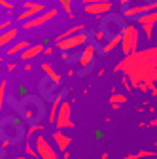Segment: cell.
Returning <instances> with one entry per match:
<instances>
[{"mask_svg": "<svg viewBox=\"0 0 157 159\" xmlns=\"http://www.w3.org/2000/svg\"><path fill=\"white\" fill-rule=\"evenodd\" d=\"M40 68L44 70V74H46V78H47V80H51L55 85H61V82H63L61 74H59V72H57L49 63H42V65H40Z\"/></svg>", "mask_w": 157, "mask_h": 159, "instance_id": "19", "label": "cell"}, {"mask_svg": "<svg viewBox=\"0 0 157 159\" xmlns=\"http://www.w3.org/2000/svg\"><path fill=\"white\" fill-rule=\"evenodd\" d=\"M27 134V131H23V123L19 119L8 117L4 121H0V136L2 140H8L10 144H15L19 140H23Z\"/></svg>", "mask_w": 157, "mask_h": 159, "instance_id": "2", "label": "cell"}, {"mask_svg": "<svg viewBox=\"0 0 157 159\" xmlns=\"http://www.w3.org/2000/svg\"><path fill=\"white\" fill-rule=\"evenodd\" d=\"M11 27V19H6V21H2L0 23V32H4L6 29H10Z\"/></svg>", "mask_w": 157, "mask_h": 159, "instance_id": "31", "label": "cell"}, {"mask_svg": "<svg viewBox=\"0 0 157 159\" xmlns=\"http://www.w3.org/2000/svg\"><path fill=\"white\" fill-rule=\"evenodd\" d=\"M95 59H96V46L87 42L80 49L78 57H76V63H78V66H80V72H85L87 68H91L93 63H95Z\"/></svg>", "mask_w": 157, "mask_h": 159, "instance_id": "4", "label": "cell"}, {"mask_svg": "<svg viewBox=\"0 0 157 159\" xmlns=\"http://www.w3.org/2000/svg\"><path fill=\"white\" fill-rule=\"evenodd\" d=\"M87 42H89V36H87L85 32H80V34H74V36L63 40V42H57L55 46L61 49V51H74V49L83 48Z\"/></svg>", "mask_w": 157, "mask_h": 159, "instance_id": "7", "label": "cell"}, {"mask_svg": "<svg viewBox=\"0 0 157 159\" xmlns=\"http://www.w3.org/2000/svg\"><path fill=\"white\" fill-rule=\"evenodd\" d=\"M63 159H70V152H68V150L63 152Z\"/></svg>", "mask_w": 157, "mask_h": 159, "instance_id": "42", "label": "cell"}, {"mask_svg": "<svg viewBox=\"0 0 157 159\" xmlns=\"http://www.w3.org/2000/svg\"><path fill=\"white\" fill-rule=\"evenodd\" d=\"M30 44L27 42V40H21V42H15V44H11L10 48H6V57H13V55H21L27 48H29Z\"/></svg>", "mask_w": 157, "mask_h": 159, "instance_id": "20", "label": "cell"}, {"mask_svg": "<svg viewBox=\"0 0 157 159\" xmlns=\"http://www.w3.org/2000/svg\"><path fill=\"white\" fill-rule=\"evenodd\" d=\"M127 95L125 93H112L110 95V98H108V102H110V106L114 108V110H119L123 104H127Z\"/></svg>", "mask_w": 157, "mask_h": 159, "instance_id": "21", "label": "cell"}, {"mask_svg": "<svg viewBox=\"0 0 157 159\" xmlns=\"http://www.w3.org/2000/svg\"><path fill=\"white\" fill-rule=\"evenodd\" d=\"M119 46H121V34L112 36L101 46V55H108V53H112L115 48H119Z\"/></svg>", "mask_w": 157, "mask_h": 159, "instance_id": "17", "label": "cell"}, {"mask_svg": "<svg viewBox=\"0 0 157 159\" xmlns=\"http://www.w3.org/2000/svg\"><path fill=\"white\" fill-rule=\"evenodd\" d=\"M123 159H138V157H136V152H134V153H129V155H125Z\"/></svg>", "mask_w": 157, "mask_h": 159, "instance_id": "38", "label": "cell"}, {"mask_svg": "<svg viewBox=\"0 0 157 159\" xmlns=\"http://www.w3.org/2000/svg\"><path fill=\"white\" fill-rule=\"evenodd\" d=\"M0 152H2V136H0Z\"/></svg>", "mask_w": 157, "mask_h": 159, "instance_id": "43", "label": "cell"}, {"mask_svg": "<svg viewBox=\"0 0 157 159\" xmlns=\"http://www.w3.org/2000/svg\"><path fill=\"white\" fill-rule=\"evenodd\" d=\"M51 138H53V142L57 144V150L59 152H66L68 148H70V144H72V136H68V134H65V131H55L53 134H51Z\"/></svg>", "mask_w": 157, "mask_h": 159, "instance_id": "15", "label": "cell"}, {"mask_svg": "<svg viewBox=\"0 0 157 159\" xmlns=\"http://www.w3.org/2000/svg\"><path fill=\"white\" fill-rule=\"evenodd\" d=\"M57 129L63 131V129H74V121H72V106L68 101H63L61 102V108H59V114H57V121H55Z\"/></svg>", "mask_w": 157, "mask_h": 159, "instance_id": "5", "label": "cell"}, {"mask_svg": "<svg viewBox=\"0 0 157 159\" xmlns=\"http://www.w3.org/2000/svg\"><path fill=\"white\" fill-rule=\"evenodd\" d=\"M34 148H36L38 157H40V159H59L57 150L47 142V138H46V136H42V134H38V136H36V140H34Z\"/></svg>", "mask_w": 157, "mask_h": 159, "instance_id": "8", "label": "cell"}, {"mask_svg": "<svg viewBox=\"0 0 157 159\" xmlns=\"http://www.w3.org/2000/svg\"><path fill=\"white\" fill-rule=\"evenodd\" d=\"M21 8H23V11L17 13V21L19 23H25V21H29V19L40 15V13H44L47 10V6L42 4V2H23Z\"/></svg>", "mask_w": 157, "mask_h": 159, "instance_id": "6", "label": "cell"}, {"mask_svg": "<svg viewBox=\"0 0 157 159\" xmlns=\"http://www.w3.org/2000/svg\"><path fill=\"white\" fill-rule=\"evenodd\" d=\"M121 85L125 87V91H132V89H134V87H132V84H131V80H129L127 76H123V78H121Z\"/></svg>", "mask_w": 157, "mask_h": 159, "instance_id": "29", "label": "cell"}, {"mask_svg": "<svg viewBox=\"0 0 157 159\" xmlns=\"http://www.w3.org/2000/svg\"><path fill=\"white\" fill-rule=\"evenodd\" d=\"M136 23H138V25H140V29L144 30L146 40H151L153 30H155V25H157V10H153V11H148V13L140 15L138 19H136Z\"/></svg>", "mask_w": 157, "mask_h": 159, "instance_id": "10", "label": "cell"}, {"mask_svg": "<svg viewBox=\"0 0 157 159\" xmlns=\"http://www.w3.org/2000/svg\"><path fill=\"white\" fill-rule=\"evenodd\" d=\"M57 13H59V10H57V8H49V10H46L44 13H40V15H36V17L29 19V21H25L21 27H23L25 30H30V29H38V27H42V25L49 23L53 17H57Z\"/></svg>", "mask_w": 157, "mask_h": 159, "instance_id": "9", "label": "cell"}, {"mask_svg": "<svg viewBox=\"0 0 157 159\" xmlns=\"http://www.w3.org/2000/svg\"><path fill=\"white\" fill-rule=\"evenodd\" d=\"M123 27H125V25H121L117 17H106V19H102V21H101V29H102L110 38H112V36H117V34H121Z\"/></svg>", "mask_w": 157, "mask_h": 159, "instance_id": "12", "label": "cell"}, {"mask_svg": "<svg viewBox=\"0 0 157 159\" xmlns=\"http://www.w3.org/2000/svg\"><path fill=\"white\" fill-rule=\"evenodd\" d=\"M25 153L27 155H30V157H38V152H36V148H32V144H25Z\"/></svg>", "mask_w": 157, "mask_h": 159, "instance_id": "28", "label": "cell"}, {"mask_svg": "<svg viewBox=\"0 0 157 159\" xmlns=\"http://www.w3.org/2000/svg\"><path fill=\"white\" fill-rule=\"evenodd\" d=\"M44 49H46V44H44V42H40V44H30L21 55H19V59H21V61H25V63H29V61H32L34 57L44 55Z\"/></svg>", "mask_w": 157, "mask_h": 159, "instance_id": "14", "label": "cell"}, {"mask_svg": "<svg viewBox=\"0 0 157 159\" xmlns=\"http://www.w3.org/2000/svg\"><path fill=\"white\" fill-rule=\"evenodd\" d=\"M15 68H17V65H15V63H8V65H6V70H8V72H13Z\"/></svg>", "mask_w": 157, "mask_h": 159, "instance_id": "35", "label": "cell"}, {"mask_svg": "<svg viewBox=\"0 0 157 159\" xmlns=\"http://www.w3.org/2000/svg\"><path fill=\"white\" fill-rule=\"evenodd\" d=\"M93 38H95V42H96V44H101V46H102V44L106 42V40H108V34H106L102 29H99V30H95Z\"/></svg>", "mask_w": 157, "mask_h": 159, "instance_id": "25", "label": "cell"}, {"mask_svg": "<svg viewBox=\"0 0 157 159\" xmlns=\"http://www.w3.org/2000/svg\"><path fill=\"white\" fill-rule=\"evenodd\" d=\"M148 125H150V127H157V117H153V119H151V121H150Z\"/></svg>", "mask_w": 157, "mask_h": 159, "instance_id": "39", "label": "cell"}, {"mask_svg": "<svg viewBox=\"0 0 157 159\" xmlns=\"http://www.w3.org/2000/svg\"><path fill=\"white\" fill-rule=\"evenodd\" d=\"M23 70H25V72H30V70H32V66H30V65H29V63H27V65H25V66H23Z\"/></svg>", "mask_w": 157, "mask_h": 159, "instance_id": "40", "label": "cell"}, {"mask_svg": "<svg viewBox=\"0 0 157 159\" xmlns=\"http://www.w3.org/2000/svg\"><path fill=\"white\" fill-rule=\"evenodd\" d=\"M153 10H157V2H146V4H136V6L123 8L121 15L125 19H138L140 15H144L148 11H153Z\"/></svg>", "mask_w": 157, "mask_h": 159, "instance_id": "11", "label": "cell"}, {"mask_svg": "<svg viewBox=\"0 0 157 159\" xmlns=\"http://www.w3.org/2000/svg\"><path fill=\"white\" fill-rule=\"evenodd\" d=\"M44 55H46V57H51V55H53V48H51V46H46Z\"/></svg>", "mask_w": 157, "mask_h": 159, "instance_id": "34", "label": "cell"}, {"mask_svg": "<svg viewBox=\"0 0 157 159\" xmlns=\"http://www.w3.org/2000/svg\"><path fill=\"white\" fill-rule=\"evenodd\" d=\"M66 74L72 78V76H76V70H74V68H68V72H66Z\"/></svg>", "mask_w": 157, "mask_h": 159, "instance_id": "41", "label": "cell"}, {"mask_svg": "<svg viewBox=\"0 0 157 159\" xmlns=\"http://www.w3.org/2000/svg\"><path fill=\"white\" fill-rule=\"evenodd\" d=\"M4 104H6V80L0 82V116L4 112Z\"/></svg>", "mask_w": 157, "mask_h": 159, "instance_id": "23", "label": "cell"}, {"mask_svg": "<svg viewBox=\"0 0 157 159\" xmlns=\"http://www.w3.org/2000/svg\"><path fill=\"white\" fill-rule=\"evenodd\" d=\"M101 2H112V0H83V6H87V4H101Z\"/></svg>", "mask_w": 157, "mask_h": 159, "instance_id": "33", "label": "cell"}, {"mask_svg": "<svg viewBox=\"0 0 157 159\" xmlns=\"http://www.w3.org/2000/svg\"><path fill=\"white\" fill-rule=\"evenodd\" d=\"M59 4L63 6V10L66 11L68 19H74V11H72V0H59Z\"/></svg>", "mask_w": 157, "mask_h": 159, "instance_id": "24", "label": "cell"}, {"mask_svg": "<svg viewBox=\"0 0 157 159\" xmlns=\"http://www.w3.org/2000/svg\"><path fill=\"white\" fill-rule=\"evenodd\" d=\"M61 102H63V95H55L51 101V106H49V123L57 121V114H59V108H61Z\"/></svg>", "mask_w": 157, "mask_h": 159, "instance_id": "22", "label": "cell"}, {"mask_svg": "<svg viewBox=\"0 0 157 159\" xmlns=\"http://www.w3.org/2000/svg\"><path fill=\"white\" fill-rule=\"evenodd\" d=\"M19 114H23V119L30 121V125L40 123L44 117V106L38 97H27L19 104Z\"/></svg>", "mask_w": 157, "mask_h": 159, "instance_id": "1", "label": "cell"}, {"mask_svg": "<svg viewBox=\"0 0 157 159\" xmlns=\"http://www.w3.org/2000/svg\"><path fill=\"white\" fill-rule=\"evenodd\" d=\"M0 8H4V10H8V11H13V2H10V0H0Z\"/></svg>", "mask_w": 157, "mask_h": 159, "instance_id": "30", "label": "cell"}, {"mask_svg": "<svg viewBox=\"0 0 157 159\" xmlns=\"http://www.w3.org/2000/svg\"><path fill=\"white\" fill-rule=\"evenodd\" d=\"M44 129V125L42 123H34V125H30L29 129H27V134H25V138H30V136H34L38 131H42Z\"/></svg>", "mask_w": 157, "mask_h": 159, "instance_id": "26", "label": "cell"}, {"mask_svg": "<svg viewBox=\"0 0 157 159\" xmlns=\"http://www.w3.org/2000/svg\"><path fill=\"white\" fill-rule=\"evenodd\" d=\"M150 93H151V97H153V98H157V85H153V87L150 89Z\"/></svg>", "mask_w": 157, "mask_h": 159, "instance_id": "37", "label": "cell"}, {"mask_svg": "<svg viewBox=\"0 0 157 159\" xmlns=\"http://www.w3.org/2000/svg\"><path fill=\"white\" fill-rule=\"evenodd\" d=\"M80 32H85V25L83 23H76V25H72L70 29H66L65 32H61L57 38H55V44L57 42H63V40H66V38H70V36H74V34H80Z\"/></svg>", "mask_w": 157, "mask_h": 159, "instance_id": "18", "label": "cell"}, {"mask_svg": "<svg viewBox=\"0 0 157 159\" xmlns=\"http://www.w3.org/2000/svg\"><path fill=\"white\" fill-rule=\"evenodd\" d=\"M112 10H114L112 2H101V4H87V6H83V11L87 15H95V17L112 13Z\"/></svg>", "mask_w": 157, "mask_h": 159, "instance_id": "13", "label": "cell"}, {"mask_svg": "<svg viewBox=\"0 0 157 159\" xmlns=\"http://www.w3.org/2000/svg\"><path fill=\"white\" fill-rule=\"evenodd\" d=\"M70 53H72V51H63V53H61V59H63L65 63H70V61H72V55H70Z\"/></svg>", "mask_w": 157, "mask_h": 159, "instance_id": "32", "label": "cell"}, {"mask_svg": "<svg viewBox=\"0 0 157 159\" xmlns=\"http://www.w3.org/2000/svg\"><path fill=\"white\" fill-rule=\"evenodd\" d=\"M17 36H19V29H17V27H10V29H6L4 32H0V49L10 48V46L15 42Z\"/></svg>", "mask_w": 157, "mask_h": 159, "instance_id": "16", "label": "cell"}, {"mask_svg": "<svg viewBox=\"0 0 157 159\" xmlns=\"http://www.w3.org/2000/svg\"><path fill=\"white\" fill-rule=\"evenodd\" d=\"M155 155V152H151V150H140V152H136V157L138 159H146V157H153Z\"/></svg>", "mask_w": 157, "mask_h": 159, "instance_id": "27", "label": "cell"}, {"mask_svg": "<svg viewBox=\"0 0 157 159\" xmlns=\"http://www.w3.org/2000/svg\"><path fill=\"white\" fill-rule=\"evenodd\" d=\"M131 2H132V0H119V4H121L123 8H129V6H131Z\"/></svg>", "mask_w": 157, "mask_h": 159, "instance_id": "36", "label": "cell"}, {"mask_svg": "<svg viewBox=\"0 0 157 159\" xmlns=\"http://www.w3.org/2000/svg\"><path fill=\"white\" fill-rule=\"evenodd\" d=\"M138 42H140V32L136 29V25H125L121 30V51L123 55H131L134 51H138Z\"/></svg>", "mask_w": 157, "mask_h": 159, "instance_id": "3", "label": "cell"}]
</instances>
